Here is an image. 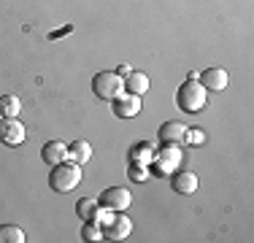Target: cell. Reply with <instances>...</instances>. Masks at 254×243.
<instances>
[{
    "label": "cell",
    "mask_w": 254,
    "mask_h": 243,
    "mask_svg": "<svg viewBox=\"0 0 254 243\" xmlns=\"http://www.w3.org/2000/svg\"><path fill=\"white\" fill-rule=\"evenodd\" d=\"M78 184H81V165H76L73 160H65V162H60V165H52V173H49L52 192L68 194V192H73Z\"/></svg>",
    "instance_id": "6da1fadb"
},
{
    "label": "cell",
    "mask_w": 254,
    "mask_h": 243,
    "mask_svg": "<svg viewBox=\"0 0 254 243\" xmlns=\"http://www.w3.org/2000/svg\"><path fill=\"white\" fill-rule=\"evenodd\" d=\"M205 103H208V89H205L203 84L197 81V78H187V81L179 87V92H176V106H179L184 114H197V111H203Z\"/></svg>",
    "instance_id": "7a4b0ae2"
},
{
    "label": "cell",
    "mask_w": 254,
    "mask_h": 243,
    "mask_svg": "<svg viewBox=\"0 0 254 243\" xmlns=\"http://www.w3.org/2000/svg\"><path fill=\"white\" fill-rule=\"evenodd\" d=\"M92 92L98 100L111 103L114 97H119L125 92V81L117 70H100V73H95V78H92Z\"/></svg>",
    "instance_id": "3957f363"
},
{
    "label": "cell",
    "mask_w": 254,
    "mask_h": 243,
    "mask_svg": "<svg viewBox=\"0 0 254 243\" xmlns=\"http://www.w3.org/2000/svg\"><path fill=\"white\" fill-rule=\"evenodd\" d=\"M100 230H103V238H108V241H125L132 233V222H130V216H125V211H114V216Z\"/></svg>",
    "instance_id": "277c9868"
},
{
    "label": "cell",
    "mask_w": 254,
    "mask_h": 243,
    "mask_svg": "<svg viewBox=\"0 0 254 243\" xmlns=\"http://www.w3.org/2000/svg\"><path fill=\"white\" fill-rule=\"evenodd\" d=\"M98 203L100 208H108V211H127L132 203V194L125 186H108L106 192H100Z\"/></svg>",
    "instance_id": "5b68a950"
},
{
    "label": "cell",
    "mask_w": 254,
    "mask_h": 243,
    "mask_svg": "<svg viewBox=\"0 0 254 243\" xmlns=\"http://www.w3.org/2000/svg\"><path fill=\"white\" fill-rule=\"evenodd\" d=\"M111 111L117 119H132L141 114V97L138 95H130V92H122L119 97L111 100Z\"/></svg>",
    "instance_id": "8992f818"
},
{
    "label": "cell",
    "mask_w": 254,
    "mask_h": 243,
    "mask_svg": "<svg viewBox=\"0 0 254 243\" xmlns=\"http://www.w3.org/2000/svg\"><path fill=\"white\" fill-rule=\"evenodd\" d=\"M25 124H22L19 119H8V117H3L0 119V143H5V146H19L22 141H25Z\"/></svg>",
    "instance_id": "52a82bcc"
},
{
    "label": "cell",
    "mask_w": 254,
    "mask_h": 243,
    "mask_svg": "<svg viewBox=\"0 0 254 243\" xmlns=\"http://www.w3.org/2000/svg\"><path fill=\"white\" fill-rule=\"evenodd\" d=\"M197 81H200L205 89H211V92H222V89L227 87V70L211 65V68H205L203 73H197Z\"/></svg>",
    "instance_id": "ba28073f"
},
{
    "label": "cell",
    "mask_w": 254,
    "mask_h": 243,
    "mask_svg": "<svg viewBox=\"0 0 254 243\" xmlns=\"http://www.w3.org/2000/svg\"><path fill=\"white\" fill-rule=\"evenodd\" d=\"M197 176L190 173V170H176V173L171 176V186L176 194H195L197 192Z\"/></svg>",
    "instance_id": "9c48e42d"
},
{
    "label": "cell",
    "mask_w": 254,
    "mask_h": 243,
    "mask_svg": "<svg viewBox=\"0 0 254 243\" xmlns=\"http://www.w3.org/2000/svg\"><path fill=\"white\" fill-rule=\"evenodd\" d=\"M122 81H125V92L138 95V97L152 89V81H149V76H146L143 70H130V73L122 78Z\"/></svg>",
    "instance_id": "30bf717a"
},
{
    "label": "cell",
    "mask_w": 254,
    "mask_h": 243,
    "mask_svg": "<svg viewBox=\"0 0 254 243\" xmlns=\"http://www.w3.org/2000/svg\"><path fill=\"white\" fill-rule=\"evenodd\" d=\"M41 160L46 162V165H60V162L68 160V146H65L63 141H49L44 143V149H41Z\"/></svg>",
    "instance_id": "8fae6325"
},
{
    "label": "cell",
    "mask_w": 254,
    "mask_h": 243,
    "mask_svg": "<svg viewBox=\"0 0 254 243\" xmlns=\"http://www.w3.org/2000/svg\"><path fill=\"white\" fill-rule=\"evenodd\" d=\"M157 135H160L162 143H181L187 135V124H181V122H162Z\"/></svg>",
    "instance_id": "7c38bea8"
},
{
    "label": "cell",
    "mask_w": 254,
    "mask_h": 243,
    "mask_svg": "<svg viewBox=\"0 0 254 243\" xmlns=\"http://www.w3.org/2000/svg\"><path fill=\"white\" fill-rule=\"evenodd\" d=\"M154 154H157V149L149 141H141V143H135L130 149V162H141V165H149V162L154 160Z\"/></svg>",
    "instance_id": "4fadbf2b"
},
{
    "label": "cell",
    "mask_w": 254,
    "mask_h": 243,
    "mask_svg": "<svg viewBox=\"0 0 254 243\" xmlns=\"http://www.w3.org/2000/svg\"><path fill=\"white\" fill-rule=\"evenodd\" d=\"M89 157H92V146H89L87 141H73V143H68V160H73L76 165L89 162Z\"/></svg>",
    "instance_id": "5bb4252c"
},
{
    "label": "cell",
    "mask_w": 254,
    "mask_h": 243,
    "mask_svg": "<svg viewBox=\"0 0 254 243\" xmlns=\"http://www.w3.org/2000/svg\"><path fill=\"white\" fill-rule=\"evenodd\" d=\"M98 211H100V203L95 197H81L76 203V216L81 219V222H92Z\"/></svg>",
    "instance_id": "9a60e30c"
},
{
    "label": "cell",
    "mask_w": 254,
    "mask_h": 243,
    "mask_svg": "<svg viewBox=\"0 0 254 243\" xmlns=\"http://www.w3.org/2000/svg\"><path fill=\"white\" fill-rule=\"evenodd\" d=\"M19 111H22V100L16 95H0V117H8V119H14V117H19Z\"/></svg>",
    "instance_id": "2e32d148"
},
{
    "label": "cell",
    "mask_w": 254,
    "mask_h": 243,
    "mask_svg": "<svg viewBox=\"0 0 254 243\" xmlns=\"http://www.w3.org/2000/svg\"><path fill=\"white\" fill-rule=\"evenodd\" d=\"M27 235L16 224H0V243H25Z\"/></svg>",
    "instance_id": "e0dca14e"
},
{
    "label": "cell",
    "mask_w": 254,
    "mask_h": 243,
    "mask_svg": "<svg viewBox=\"0 0 254 243\" xmlns=\"http://www.w3.org/2000/svg\"><path fill=\"white\" fill-rule=\"evenodd\" d=\"M81 241H103V230H100V224H95V222H84V227H81Z\"/></svg>",
    "instance_id": "ac0fdd59"
},
{
    "label": "cell",
    "mask_w": 254,
    "mask_h": 243,
    "mask_svg": "<svg viewBox=\"0 0 254 243\" xmlns=\"http://www.w3.org/2000/svg\"><path fill=\"white\" fill-rule=\"evenodd\" d=\"M127 176H130L132 181H146V179H149V165H141V162H130V168H127Z\"/></svg>",
    "instance_id": "d6986e66"
},
{
    "label": "cell",
    "mask_w": 254,
    "mask_h": 243,
    "mask_svg": "<svg viewBox=\"0 0 254 243\" xmlns=\"http://www.w3.org/2000/svg\"><path fill=\"white\" fill-rule=\"evenodd\" d=\"M184 141H190V143H203V141H205V135H203V132H197V130H190V127H187Z\"/></svg>",
    "instance_id": "ffe728a7"
},
{
    "label": "cell",
    "mask_w": 254,
    "mask_h": 243,
    "mask_svg": "<svg viewBox=\"0 0 254 243\" xmlns=\"http://www.w3.org/2000/svg\"><path fill=\"white\" fill-rule=\"evenodd\" d=\"M117 73H119V76H122V78H125V76H127V73H130V65H119V70H117Z\"/></svg>",
    "instance_id": "44dd1931"
}]
</instances>
